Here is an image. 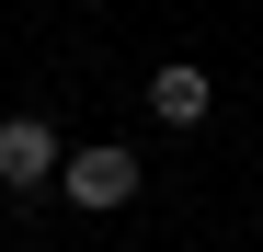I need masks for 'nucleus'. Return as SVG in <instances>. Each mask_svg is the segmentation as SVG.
<instances>
[{
    "label": "nucleus",
    "instance_id": "1",
    "mask_svg": "<svg viewBox=\"0 0 263 252\" xmlns=\"http://www.w3.org/2000/svg\"><path fill=\"white\" fill-rule=\"evenodd\" d=\"M138 184H149V172H138V149H115V138H103V149H69V160H58V195H69V206H92V218L138 206Z\"/></svg>",
    "mask_w": 263,
    "mask_h": 252
},
{
    "label": "nucleus",
    "instance_id": "2",
    "mask_svg": "<svg viewBox=\"0 0 263 252\" xmlns=\"http://www.w3.org/2000/svg\"><path fill=\"white\" fill-rule=\"evenodd\" d=\"M58 126L46 115H0V184H12V195H58Z\"/></svg>",
    "mask_w": 263,
    "mask_h": 252
},
{
    "label": "nucleus",
    "instance_id": "3",
    "mask_svg": "<svg viewBox=\"0 0 263 252\" xmlns=\"http://www.w3.org/2000/svg\"><path fill=\"white\" fill-rule=\"evenodd\" d=\"M206 103H217V80H206L195 58H172V69H149V115H160V126H206Z\"/></svg>",
    "mask_w": 263,
    "mask_h": 252
}]
</instances>
